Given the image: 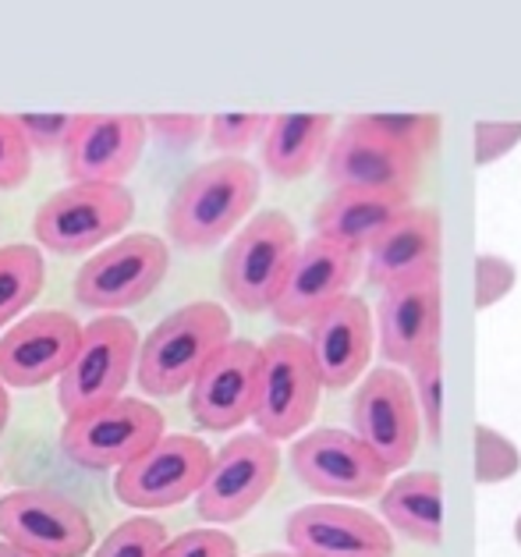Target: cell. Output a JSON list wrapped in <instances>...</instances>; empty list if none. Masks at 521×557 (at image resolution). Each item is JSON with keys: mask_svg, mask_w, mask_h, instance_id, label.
I'll list each match as a JSON object with an SVG mask.
<instances>
[{"mask_svg": "<svg viewBox=\"0 0 521 557\" xmlns=\"http://www.w3.org/2000/svg\"><path fill=\"white\" fill-rule=\"evenodd\" d=\"M380 348L390 362L415 366L441 348V270L383 288Z\"/></svg>", "mask_w": 521, "mask_h": 557, "instance_id": "obj_20", "label": "cell"}, {"mask_svg": "<svg viewBox=\"0 0 521 557\" xmlns=\"http://www.w3.org/2000/svg\"><path fill=\"white\" fill-rule=\"evenodd\" d=\"M259 557H301L295 550H270V554H259Z\"/></svg>", "mask_w": 521, "mask_h": 557, "instance_id": "obj_40", "label": "cell"}, {"mask_svg": "<svg viewBox=\"0 0 521 557\" xmlns=\"http://www.w3.org/2000/svg\"><path fill=\"white\" fill-rule=\"evenodd\" d=\"M411 207L401 196L383 193H355V188H334V196L323 202L312 216L317 224V238L340 246L348 252H369L373 242L387 231L397 216Z\"/></svg>", "mask_w": 521, "mask_h": 557, "instance_id": "obj_23", "label": "cell"}, {"mask_svg": "<svg viewBox=\"0 0 521 557\" xmlns=\"http://www.w3.org/2000/svg\"><path fill=\"white\" fill-rule=\"evenodd\" d=\"M326 178L334 188L401 196L411 202V193L422 178V160L380 139L376 132L348 121L345 132H337V139L331 143V153H326Z\"/></svg>", "mask_w": 521, "mask_h": 557, "instance_id": "obj_16", "label": "cell"}, {"mask_svg": "<svg viewBox=\"0 0 521 557\" xmlns=\"http://www.w3.org/2000/svg\"><path fill=\"white\" fill-rule=\"evenodd\" d=\"M351 426L390 472L405 469L419 451V398L397 370H373L351 401Z\"/></svg>", "mask_w": 521, "mask_h": 557, "instance_id": "obj_11", "label": "cell"}, {"mask_svg": "<svg viewBox=\"0 0 521 557\" xmlns=\"http://www.w3.org/2000/svg\"><path fill=\"white\" fill-rule=\"evenodd\" d=\"M306 342L320 366L323 387H351L373 356V312L355 295L337 298L309 323Z\"/></svg>", "mask_w": 521, "mask_h": 557, "instance_id": "obj_21", "label": "cell"}, {"mask_svg": "<svg viewBox=\"0 0 521 557\" xmlns=\"http://www.w3.org/2000/svg\"><path fill=\"white\" fill-rule=\"evenodd\" d=\"M259 199V168L241 157L210 160L177 185L168 207V235L177 249L206 252L252 213Z\"/></svg>", "mask_w": 521, "mask_h": 557, "instance_id": "obj_1", "label": "cell"}, {"mask_svg": "<svg viewBox=\"0 0 521 557\" xmlns=\"http://www.w3.org/2000/svg\"><path fill=\"white\" fill-rule=\"evenodd\" d=\"M323 376L312 359L306 337L291 331L273 334L263 345L259 366V398H256V426L270 441H291L301 433L320 409Z\"/></svg>", "mask_w": 521, "mask_h": 557, "instance_id": "obj_4", "label": "cell"}, {"mask_svg": "<svg viewBox=\"0 0 521 557\" xmlns=\"http://www.w3.org/2000/svg\"><path fill=\"white\" fill-rule=\"evenodd\" d=\"M139 334L135 323L125 317H100L86 323L82 342L72 366L61 376L58 401L67 416L100 409L107 401H117L121 391L128 387V380L139 366Z\"/></svg>", "mask_w": 521, "mask_h": 557, "instance_id": "obj_5", "label": "cell"}, {"mask_svg": "<svg viewBox=\"0 0 521 557\" xmlns=\"http://www.w3.org/2000/svg\"><path fill=\"white\" fill-rule=\"evenodd\" d=\"M171 267V249L157 235H128L89 256L75 274V298L96 312L128 309L153 295Z\"/></svg>", "mask_w": 521, "mask_h": 557, "instance_id": "obj_8", "label": "cell"}, {"mask_svg": "<svg viewBox=\"0 0 521 557\" xmlns=\"http://www.w3.org/2000/svg\"><path fill=\"white\" fill-rule=\"evenodd\" d=\"M231 337V312L221 302H191L163 317L142 342L135 380L149 398H174L196 384L202 366Z\"/></svg>", "mask_w": 521, "mask_h": 557, "instance_id": "obj_2", "label": "cell"}, {"mask_svg": "<svg viewBox=\"0 0 521 557\" xmlns=\"http://www.w3.org/2000/svg\"><path fill=\"white\" fill-rule=\"evenodd\" d=\"M514 540L521 543V515H518V522H514Z\"/></svg>", "mask_w": 521, "mask_h": 557, "instance_id": "obj_41", "label": "cell"}, {"mask_svg": "<svg viewBox=\"0 0 521 557\" xmlns=\"http://www.w3.org/2000/svg\"><path fill=\"white\" fill-rule=\"evenodd\" d=\"M270 128L266 114H213L210 117V146L221 149L227 157H238L241 149H249L252 143H263Z\"/></svg>", "mask_w": 521, "mask_h": 557, "instance_id": "obj_31", "label": "cell"}, {"mask_svg": "<svg viewBox=\"0 0 521 557\" xmlns=\"http://www.w3.org/2000/svg\"><path fill=\"white\" fill-rule=\"evenodd\" d=\"M0 557H39V554H33V550H22V547H15V543L0 540Z\"/></svg>", "mask_w": 521, "mask_h": 557, "instance_id": "obj_39", "label": "cell"}, {"mask_svg": "<svg viewBox=\"0 0 521 557\" xmlns=\"http://www.w3.org/2000/svg\"><path fill=\"white\" fill-rule=\"evenodd\" d=\"M168 547V529L157 519H128L100 543L96 557H160Z\"/></svg>", "mask_w": 521, "mask_h": 557, "instance_id": "obj_28", "label": "cell"}, {"mask_svg": "<svg viewBox=\"0 0 521 557\" xmlns=\"http://www.w3.org/2000/svg\"><path fill=\"white\" fill-rule=\"evenodd\" d=\"M518 270L504 256H479L475 260V306L489 309L514 288Z\"/></svg>", "mask_w": 521, "mask_h": 557, "instance_id": "obj_35", "label": "cell"}, {"mask_svg": "<svg viewBox=\"0 0 521 557\" xmlns=\"http://www.w3.org/2000/svg\"><path fill=\"white\" fill-rule=\"evenodd\" d=\"M351 121L369 132H376L380 139L405 149V153H411L415 160H426L433 153L436 143H441V128H444V121L436 114H359Z\"/></svg>", "mask_w": 521, "mask_h": 557, "instance_id": "obj_27", "label": "cell"}, {"mask_svg": "<svg viewBox=\"0 0 521 557\" xmlns=\"http://www.w3.org/2000/svg\"><path fill=\"white\" fill-rule=\"evenodd\" d=\"M78 320L72 312L44 309L33 317L18 320L15 327L0 334V376L8 387H44L53 376H64L72 366L78 342H82Z\"/></svg>", "mask_w": 521, "mask_h": 557, "instance_id": "obj_15", "label": "cell"}, {"mask_svg": "<svg viewBox=\"0 0 521 557\" xmlns=\"http://www.w3.org/2000/svg\"><path fill=\"white\" fill-rule=\"evenodd\" d=\"M331 114H273L263 139V164L273 178L298 182L331 153Z\"/></svg>", "mask_w": 521, "mask_h": 557, "instance_id": "obj_24", "label": "cell"}, {"mask_svg": "<svg viewBox=\"0 0 521 557\" xmlns=\"http://www.w3.org/2000/svg\"><path fill=\"white\" fill-rule=\"evenodd\" d=\"M259 366H263V348L252 342H227L202 366L196 384L188 387V412L202 430L227 433L256 416Z\"/></svg>", "mask_w": 521, "mask_h": 557, "instance_id": "obj_14", "label": "cell"}, {"mask_svg": "<svg viewBox=\"0 0 521 557\" xmlns=\"http://www.w3.org/2000/svg\"><path fill=\"white\" fill-rule=\"evenodd\" d=\"M411 370H415V398H419L422 423H426L433 441H441L444 437V359H441V348H433L430 356H422Z\"/></svg>", "mask_w": 521, "mask_h": 557, "instance_id": "obj_29", "label": "cell"}, {"mask_svg": "<svg viewBox=\"0 0 521 557\" xmlns=\"http://www.w3.org/2000/svg\"><path fill=\"white\" fill-rule=\"evenodd\" d=\"M287 543L301 557H394L390 529L351 505L298 508L287 519Z\"/></svg>", "mask_w": 521, "mask_h": 557, "instance_id": "obj_19", "label": "cell"}, {"mask_svg": "<svg viewBox=\"0 0 521 557\" xmlns=\"http://www.w3.org/2000/svg\"><path fill=\"white\" fill-rule=\"evenodd\" d=\"M163 416L142 398H117L100 409L67 416L61 430L64 455L82 469H125L128 461L146 455L157 441H163Z\"/></svg>", "mask_w": 521, "mask_h": 557, "instance_id": "obj_7", "label": "cell"}, {"mask_svg": "<svg viewBox=\"0 0 521 557\" xmlns=\"http://www.w3.org/2000/svg\"><path fill=\"white\" fill-rule=\"evenodd\" d=\"M0 536L39 557H86L92 522L75 500L50 491H15L0 497Z\"/></svg>", "mask_w": 521, "mask_h": 557, "instance_id": "obj_13", "label": "cell"}, {"mask_svg": "<svg viewBox=\"0 0 521 557\" xmlns=\"http://www.w3.org/2000/svg\"><path fill=\"white\" fill-rule=\"evenodd\" d=\"M8 416H11V398H8L4 376H0V433H4V426H8Z\"/></svg>", "mask_w": 521, "mask_h": 557, "instance_id": "obj_38", "label": "cell"}, {"mask_svg": "<svg viewBox=\"0 0 521 557\" xmlns=\"http://www.w3.org/2000/svg\"><path fill=\"white\" fill-rule=\"evenodd\" d=\"M160 557H238V543L224 529H191L168 540Z\"/></svg>", "mask_w": 521, "mask_h": 557, "instance_id": "obj_34", "label": "cell"}, {"mask_svg": "<svg viewBox=\"0 0 521 557\" xmlns=\"http://www.w3.org/2000/svg\"><path fill=\"white\" fill-rule=\"evenodd\" d=\"M521 469L518 447L504 433L489 426H475V480L479 483H504Z\"/></svg>", "mask_w": 521, "mask_h": 557, "instance_id": "obj_30", "label": "cell"}, {"mask_svg": "<svg viewBox=\"0 0 521 557\" xmlns=\"http://www.w3.org/2000/svg\"><path fill=\"white\" fill-rule=\"evenodd\" d=\"M298 231L291 216L266 210L245 224L224 252L221 281L227 298L245 312L273 309L284 292V281L298 260Z\"/></svg>", "mask_w": 521, "mask_h": 557, "instance_id": "obj_3", "label": "cell"}, {"mask_svg": "<svg viewBox=\"0 0 521 557\" xmlns=\"http://www.w3.org/2000/svg\"><path fill=\"white\" fill-rule=\"evenodd\" d=\"M47 281V267H44V252L36 246H15L0 249V331L8 323H15L22 317L25 306H33L39 292H44Z\"/></svg>", "mask_w": 521, "mask_h": 557, "instance_id": "obj_26", "label": "cell"}, {"mask_svg": "<svg viewBox=\"0 0 521 557\" xmlns=\"http://www.w3.org/2000/svg\"><path fill=\"white\" fill-rule=\"evenodd\" d=\"M521 143V121H479L475 125V160L497 164L504 153Z\"/></svg>", "mask_w": 521, "mask_h": 557, "instance_id": "obj_36", "label": "cell"}, {"mask_svg": "<svg viewBox=\"0 0 521 557\" xmlns=\"http://www.w3.org/2000/svg\"><path fill=\"white\" fill-rule=\"evenodd\" d=\"M213 466V451L199 437L171 433L114 475V494L125 508L160 511L199 497Z\"/></svg>", "mask_w": 521, "mask_h": 557, "instance_id": "obj_9", "label": "cell"}, {"mask_svg": "<svg viewBox=\"0 0 521 557\" xmlns=\"http://www.w3.org/2000/svg\"><path fill=\"white\" fill-rule=\"evenodd\" d=\"M149 125L139 114H82L64 149V171L72 185L103 182L121 185L139 168Z\"/></svg>", "mask_w": 521, "mask_h": 557, "instance_id": "obj_18", "label": "cell"}, {"mask_svg": "<svg viewBox=\"0 0 521 557\" xmlns=\"http://www.w3.org/2000/svg\"><path fill=\"white\" fill-rule=\"evenodd\" d=\"M135 216V196L125 185L78 182L53 193L36 210V242L58 256H78L107 238H114L121 227Z\"/></svg>", "mask_w": 521, "mask_h": 557, "instance_id": "obj_6", "label": "cell"}, {"mask_svg": "<svg viewBox=\"0 0 521 557\" xmlns=\"http://www.w3.org/2000/svg\"><path fill=\"white\" fill-rule=\"evenodd\" d=\"M18 128L25 135V143L39 153H53V149H67L72 135L78 128L82 114H18Z\"/></svg>", "mask_w": 521, "mask_h": 557, "instance_id": "obj_33", "label": "cell"}, {"mask_svg": "<svg viewBox=\"0 0 521 557\" xmlns=\"http://www.w3.org/2000/svg\"><path fill=\"white\" fill-rule=\"evenodd\" d=\"M146 125L153 128V135H160L163 143L188 146L210 128V121L199 114H153V117H146Z\"/></svg>", "mask_w": 521, "mask_h": 557, "instance_id": "obj_37", "label": "cell"}, {"mask_svg": "<svg viewBox=\"0 0 521 557\" xmlns=\"http://www.w3.org/2000/svg\"><path fill=\"white\" fill-rule=\"evenodd\" d=\"M383 519L408 540L436 547L444 540V483L436 472H405L383 491Z\"/></svg>", "mask_w": 521, "mask_h": 557, "instance_id": "obj_25", "label": "cell"}, {"mask_svg": "<svg viewBox=\"0 0 521 557\" xmlns=\"http://www.w3.org/2000/svg\"><path fill=\"white\" fill-rule=\"evenodd\" d=\"M277 472L281 451L277 441H270L266 433H241V437L227 441L213 455L210 475H206L196 497L199 519L213 525H231L245 519L270 494V486L277 483Z\"/></svg>", "mask_w": 521, "mask_h": 557, "instance_id": "obj_10", "label": "cell"}, {"mask_svg": "<svg viewBox=\"0 0 521 557\" xmlns=\"http://www.w3.org/2000/svg\"><path fill=\"white\" fill-rule=\"evenodd\" d=\"M441 213L430 207H408L373 242V249L365 256V274L380 288L433 274V270H441Z\"/></svg>", "mask_w": 521, "mask_h": 557, "instance_id": "obj_22", "label": "cell"}, {"mask_svg": "<svg viewBox=\"0 0 521 557\" xmlns=\"http://www.w3.org/2000/svg\"><path fill=\"white\" fill-rule=\"evenodd\" d=\"M33 174V146L25 143L18 121L0 114V193H11Z\"/></svg>", "mask_w": 521, "mask_h": 557, "instance_id": "obj_32", "label": "cell"}, {"mask_svg": "<svg viewBox=\"0 0 521 557\" xmlns=\"http://www.w3.org/2000/svg\"><path fill=\"white\" fill-rule=\"evenodd\" d=\"M291 466L298 480L320 497L362 500L387 483V466L359 433L317 430L291 447Z\"/></svg>", "mask_w": 521, "mask_h": 557, "instance_id": "obj_12", "label": "cell"}, {"mask_svg": "<svg viewBox=\"0 0 521 557\" xmlns=\"http://www.w3.org/2000/svg\"><path fill=\"white\" fill-rule=\"evenodd\" d=\"M359 252H348L340 246H331L323 238H312L298 249V260L291 267V274L284 281L281 298L273 302V320L281 327L295 331L301 323H309L320 317L326 306H334L337 298H345L348 288L359 277Z\"/></svg>", "mask_w": 521, "mask_h": 557, "instance_id": "obj_17", "label": "cell"}]
</instances>
